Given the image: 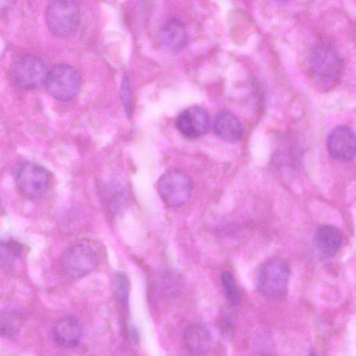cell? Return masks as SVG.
<instances>
[{
    "mask_svg": "<svg viewBox=\"0 0 356 356\" xmlns=\"http://www.w3.org/2000/svg\"><path fill=\"white\" fill-rule=\"evenodd\" d=\"M220 283L227 300L232 306L238 305L241 300V294L234 277L230 271L227 270L222 271Z\"/></svg>",
    "mask_w": 356,
    "mask_h": 356,
    "instance_id": "cell-18",
    "label": "cell"
},
{
    "mask_svg": "<svg viewBox=\"0 0 356 356\" xmlns=\"http://www.w3.org/2000/svg\"><path fill=\"white\" fill-rule=\"evenodd\" d=\"M82 332L80 322L74 317L66 316L56 321L51 334L54 343L58 346L72 348L78 344Z\"/></svg>",
    "mask_w": 356,
    "mask_h": 356,
    "instance_id": "cell-11",
    "label": "cell"
},
{
    "mask_svg": "<svg viewBox=\"0 0 356 356\" xmlns=\"http://www.w3.org/2000/svg\"><path fill=\"white\" fill-rule=\"evenodd\" d=\"M97 263L95 252L91 247L83 243L67 248L60 258L62 269L66 275L73 278L87 275L94 270Z\"/></svg>",
    "mask_w": 356,
    "mask_h": 356,
    "instance_id": "cell-7",
    "label": "cell"
},
{
    "mask_svg": "<svg viewBox=\"0 0 356 356\" xmlns=\"http://www.w3.org/2000/svg\"><path fill=\"white\" fill-rule=\"evenodd\" d=\"M210 125L209 113L200 106H191L181 112L175 120V126L184 136L195 138L206 134Z\"/></svg>",
    "mask_w": 356,
    "mask_h": 356,
    "instance_id": "cell-9",
    "label": "cell"
},
{
    "mask_svg": "<svg viewBox=\"0 0 356 356\" xmlns=\"http://www.w3.org/2000/svg\"><path fill=\"white\" fill-rule=\"evenodd\" d=\"M327 147L330 156L341 162H347L355 156L356 140L354 132L346 126H339L329 134Z\"/></svg>",
    "mask_w": 356,
    "mask_h": 356,
    "instance_id": "cell-10",
    "label": "cell"
},
{
    "mask_svg": "<svg viewBox=\"0 0 356 356\" xmlns=\"http://www.w3.org/2000/svg\"><path fill=\"white\" fill-rule=\"evenodd\" d=\"M13 76L16 83L26 89H35L44 83L48 69L44 59L35 54H26L15 63Z\"/></svg>",
    "mask_w": 356,
    "mask_h": 356,
    "instance_id": "cell-8",
    "label": "cell"
},
{
    "mask_svg": "<svg viewBox=\"0 0 356 356\" xmlns=\"http://www.w3.org/2000/svg\"><path fill=\"white\" fill-rule=\"evenodd\" d=\"M191 178L183 171L172 169L159 178L158 193L163 202L169 207H177L185 204L192 191Z\"/></svg>",
    "mask_w": 356,
    "mask_h": 356,
    "instance_id": "cell-5",
    "label": "cell"
},
{
    "mask_svg": "<svg viewBox=\"0 0 356 356\" xmlns=\"http://www.w3.org/2000/svg\"><path fill=\"white\" fill-rule=\"evenodd\" d=\"M22 245L13 240L0 241V266L9 267L22 253Z\"/></svg>",
    "mask_w": 356,
    "mask_h": 356,
    "instance_id": "cell-17",
    "label": "cell"
},
{
    "mask_svg": "<svg viewBox=\"0 0 356 356\" xmlns=\"http://www.w3.org/2000/svg\"><path fill=\"white\" fill-rule=\"evenodd\" d=\"M221 329L223 332L226 333L225 334L227 335L231 332V330H232V324L229 316H223Z\"/></svg>",
    "mask_w": 356,
    "mask_h": 356,
    "instance_id": "cell-20",
    "label": "cell"
},
{
    "mask_svg": "<svg viewBox=\"0 0 356 356\" xmlns=\"http://www.w3.org/2000/svg\"><path fill=\"white\" fill-rule=\"evenodd\" d=\"M213 130L220 138L229 143L239 140L244 131L239 118L228 111H222L217 114L213 122Z\"/></svg>",
    "mask_w": 356,
    "mask_h": 356,
    "instance_id": "cell-12",
    "label": "cell"
},
{
    "mask_svg": "<svg viewBox=\"0 0 356 356\" xmlns=\"http://www.w3.org/2000/svg\"><path fill=\"white\" fill-rule=\"evenodd\" d=\"M81 9L76 0H52L45 10V21L49 31L54 35L65 38L77 29Z\"/></svg>",
    "mask_w": 356,
    "mask_h": 356,
    "instance_id": "cell-2",
    "label": "cell"
},
{
    "mask_svg": "<svg viewBox=\"0 0 356 356\" xmlns=\"http://www.w3.org/2000/svg\"><path fill=\"white\" fill-rule=\"evenodd\" d=\"M130 86L129 79L127 77H124L120 93L122 101L127 111L130 110L131 105V90Z\"/></svg>",
    "mask_w": 356,
    "mask_h": 356,
    "instance_id": "cell-19",
    "label": "cell"
},
{
    "mask_svg": "<svg viewBox=\"0 0 356 356\" xmlns=\"http://www.w3.org/2000/svg\"><path fill=\"white\" fill-rule=\"evenodd\" d=\"M309 63L313 77L325 85L336 81L343 70V62L339 53L329 43H321L316 46L311 53Z\"/></svg>",
    "mask_w": 356,
    "mask_h": 356,
    "instance_id": "cell-3",
    "label": "cell"
},
{
    "mask_svg": "<svg viewBox=\"0 0 356 356\" xmlns=\"http://www.w3.org/2000/svg\"><path fill=\"white\" fill-rule=\"evenodd\" d=\"M162 44L168 49L178 51L188 44V33L185 25L178 19H171L164 24L160 32Z\"/></svg>",
    "mask_w": 356,
    "mask_h": 356,
    "instance_id": "cell-14",
    "label": "cell"
},
{
    "mask_svg": "<svg viewBox=\"0 0 356 356\" xmlns=\"http://www.w3.org/2000/svg\"><path fill=\"white\" fill-rule=\"evenodd\" d=\"M13 174L18 191L29 198L42 195L49 183L48 172L43 167L30 162L16 165Z\"/></svg>",
    "mask_w": 356,
    "mask_h": 356,
    "instance_id": "cell-6",
    "label": "cell"
},
{
    "mask_svg": "<svg viewBox=\"0 0 356 356\" xmlns=\"http://www.w3.org/2000/svg\"><path fill=\"white\" fill-rule=\"evenodd\" d=\"M314 241L316 247L321 252L327 256H333L339 250L343 237L336 227L322 225L316 229Z\"/></svg>",
    "mask_w": 356,
    "mask_h": 356,
    "instance_id": "cell-15",
    "label": "cell"
},
{
    "mask_svg": "<svg viewBox=\"0 0 356 356\" xmlns=\"http://www.w3.org/2000/svg\"><path fill=\"white\" fill-rule=\"evenodd\" d=\"M44 84L54 98L60 101H70L80 89L81 76L74 67L59 64L48 71Z\"/></svg>",
    "mask_w": 356,
    "mask_h": 356,
    "instance_id": "cell-4",
    "label": "cell"
},
{
    "mask_svg": "<svg viewBox=\"0 0 356 356\" xmlns=\"http://www.w3.org/2000/svg\"><path fill=\"white\" fill-rule=\"evenodd\" d=\"M290 278L288 263L282 258L272 257L258 267L254 283L257 292L270 300H278L286 296Z\"/></svg>",
    "mask_w": 356,
    "mask_h": 356,
    "instance_id": "cell-1",
    "label": "cell"
},
{
    "mask_svg": "<svg viewBox=\"0 0 356 356\" xmlns=\"http://www.w3.org/2000/svg\"><path fill=\"white\" fill-rule=\"evenodd\" d=\"M22 316L13 309L0 310V336L11 339L17 335L22 326Z\"/></svg>",
    "mask_w": 356,
    "mask_h": 356,
    "instance_id": "cell-16",
    "label": "cell"
},
{
    "mask_svg": "<svg viewBox=\"0 0 356 356\" xmlns=\"http://www.w3.org/2000/svg\"><path fill=\"white\" fill-rule=\"evenodd\" d=\"M277 1H282V2H285V1H290V0H277Z\"/></svg>",
    "mask_w": 356,
    "mask_h": 356,
    "instance_id": "cell-21",
    "label": "cell"
},
{
    "mask_svg": "<svg viewBox=\"0 0 356 356\" xmlns=\"http://www.w3.org/2000/svg\"><path fill=\"white\" fill-rule=\"evenodd\" d=\"M186 350L192 355L206 354L211 348V335L209 330L200 324H191L184 334Z\"/></svg>",
    "mask_w": 356,
    "mask_h": 356,
    "instance_id": "cell-13",
    "label": "cell"
}]
</instances>
